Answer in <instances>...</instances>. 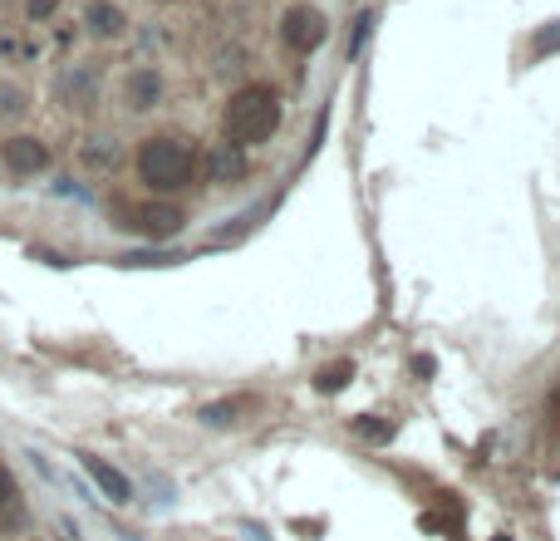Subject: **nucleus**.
<instances>
[{"label": "nucleus", "mask_w": 560, "mask_h": 541, "mask_svg": "<svg viewBox=\"0 0 560 541\" xmlns=\"http://www.w3.org/2000/svg\"><path fill=\"white\" fill-rule=\"evenodd\" d=\"M222 128H226V143H236V148H256V143H266V138L280 128L276 89H266V84H246V89H236L231 104H226Z\"/></svg>", "instance_id": "nucleus-1"}, {"label": "nucleus", "mask_w": 560, "mask_h": 541, "mask_svg": "<svg viewBox=\"0 0 560 541\" xmlns=\"http://www.w3.org/2000/svg\"><path fill=\"white\" fill-rule=\"evenodd\" d=\"M138 178L148 182L153 192H177L197 178V148L187 138H148L138 148Z\"/></svg>", "instance_id": "nucleus-2"}, {"label": "nucleus", "mask_w": 560, "mask_h": 541, "mask_svg": "<svg viewBox=\"0 0 560 541\" xmlns=\"http://www.w3.org/2000/svg\"><path fill=\"white\" fill-rule=\"evenodd\" d=\"M280 40H285L290 50H300V55L320 50V40H325V15H320L315 5H290L285 20H280Z\"/></svg>", "instance_id": "nucleus-3"}, {"label": "nucleus", "mask_w": 560, "mask_h": 541, "mask_svg": "<svg viewBox=\"0 0 560 541\" xmlns=\"http://www.w3.org/2000/svg\"><path fill=\"white\" fill-rule=\"evenodd\" d=\"M0 163H5V173H15V178H35V173L50 168V148H45L40 138H30V133H15V138L0 143Z\"/></svg>", "instance_id": "nucleus-4"}, {"label": "nucleus", "mask_w": 560, "mask_h": 541, "mask_svg": "<svg viewBox=\"0 0 560 541\" xmlns=\"http://www.w3.org/2000/svg\"><path fill=\"white\" fill-rule=\"evenodd\" d=\"M182 207H172V202H148V207H138L133 212V222H123V227H138L148 241H168L182 232Z\"/></svg>", "instance_id": "nucleus-5"}, {"label": "nucleus", "mask_w": 560, "mask_h": 541, "mask_svg": "<svg viewBox=\"0 0 560 541\" xmlns=\"http://www.w3.org/2000/svg\"><path fill=\"white\" fill-rule=\"evenodd\" d=\"M59 99H64V109L89 114V109L99 104V79H94V69H69V74H59Z\"/></svg>", "instance_id": "nucleus-6"}, {"label": "nucleus", "mask_w": 560, "mask_h": 541, "mask_svg": "<svg viewBox=\"0 0 560 541\" xmlns=\"http://www.w3.org/2000/svg\"><path fill=\"white\" fill-rule=\"evenodd\" d=\"M79 463H84V473H89V478L99 482V492L109 497L113 507H123V502H133V482L123 478L118 468H109V463H104V458H94V453H79Z\"/></svg>", "instance_id": "nucleus-7"}, {"label": "nucleus", "mask_w": 560, "mask_h": 541, "mask_svg": "<svg viewBox=\"0 0 560 541\" xmlns=\"http://www.w3.org/2000/svg\"><path fill=\"white\" fill-rule=\"evenodd\" d=\"M84 25H89V30H94L99 40H118L128 20H123V10H118L113 0H94V5L84 10Z\"/></svg>", "instance_id": "nucleus-8"}, {"label": "nucleus", "mask_w": 560, "mask_h": 541, "mask_svg": "<svg viewBox=\"0 0 560 541\" xmlns=\"http://www.w3.org/2000/svg\"><path fill=\"white\" fill-rule=\"evenodd\" d=\"M158 94H163V79H158L153 69H138V74L128 79V109H153Z\"/></svg>", "instance_id": "nucleus-9"}, {"label": "nucleus", "mask_w": 560, "mask_h": 541, "mask_svg": "<svg viewBox=\"0 0 560 541\" xmlns=\"http://www.w3.org/2000/svg\"><path fill=\"white\" fill-rule=\"evenodd\" d=\"M241 414H246V399H217V404H207V409H202V423H212V428H231Z\"/></svg>", "instance_id": "nucleus-10"}, {"label": "nucleus", "mask_w": 560, "mask_h": 541, "mask_svg": "<svg viewBox=\"0 0 560 541\" xmlns=\"http://www.w3.org/2000/svg\"><path fill=\"white\" fill-rule=\"evenodd\" d=\"M15 522H20V487L0 468V527H15Z\"/></svg>", "instance_id": "nucleus-11"}, {"label": "nucleus", "mask_w": 560, "mask_h": 541, "mask_svg": "<svg viewBox=\"0 0 560 541\" xmlns=\"http://www.w3.org/2000/svg\"><path fill=\"white\" fill-rule=\"evenodd\" d=\"M349 379H354V364H349V360H335V364H325V369L315 374V389H320V394H339Z\"/></svg>", "instance_id": "nucleus-12"}, {"label": "nucleus", "mask_w": 560, "mask_h": 541, "mask_svg": "<svg viewBox=\"0 0 560 541\" xmlns=\"http://www.w3.org/2000/svg\"><path fill=\"white\" fill-rule=\"evenodd\" d=\"M25 114V89L20 84H0V119H20Z\"/></svg>", "instance_id": "nucleus-13"}, {"label": "nucleus", "mask_w": 560, "mask_h": 541, "mask_svg": "<svg viewBox=\"0 0 560 541\" xmlns=\"http://www.w3.org/2000/svg\"><path fill=\"white\" fill-rule=\"evenodd\" d=\"M359 433H364L369 443H389V438H393V423H384V419H364V423H359Z\"/></svg>", "instance_id": "nucleus-14"}, {"label": "nucleus", "mask_w": 560, "mask_h": 541, "mask_svg": "<svg viewBox=\"0 0 560 541\" xmlns=\"http://www.w3.org/2000/svg\"><path fill=\"white\" fill-rule=\"evenodd\" d=\"M236 173H241L236 158H217V163H212V178H236Z\"/></svg>", "instance_id": "nucleus-15"}]
</instances>
